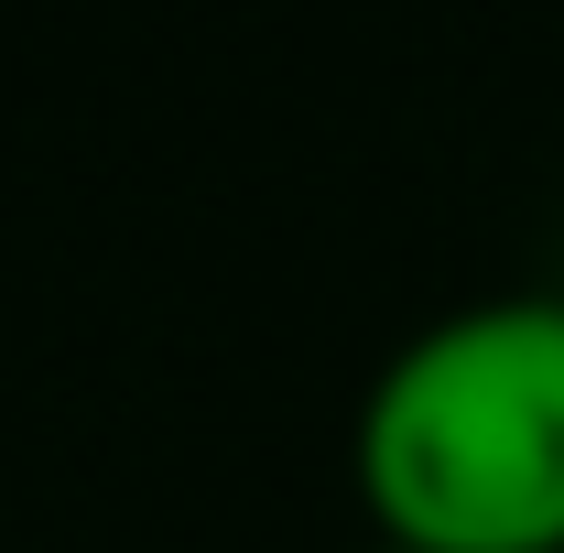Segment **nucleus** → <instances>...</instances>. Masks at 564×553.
Listing matches in <instances>:
<instances>
[{"label":"nucleus","mask_w":564,"mask_h":553,"mask_svg":"<svg viewBox=\"0 0 564 553\" xmlns=\"http://www.w3.org/2000/svg\"><path fill=\"white\" fill-rule=\"evenodd\" d=\"M358 499L391 553H564V304L423 326L358 402Z\"/></svg>","instance_id":"1"},{"label":"nucleus","mask_w":564,"mask_h":553,"mask_svg":"<svg viewBox=\"0 0 564 553\" xmlns=\"http://www.w3.org/2000/svg\"><path fill=\"white\" fill-rule=\"evenodd\" d=\"M380 553H391V543H380Z\"/></svg>","instance_id":"2"}]
</instances>
